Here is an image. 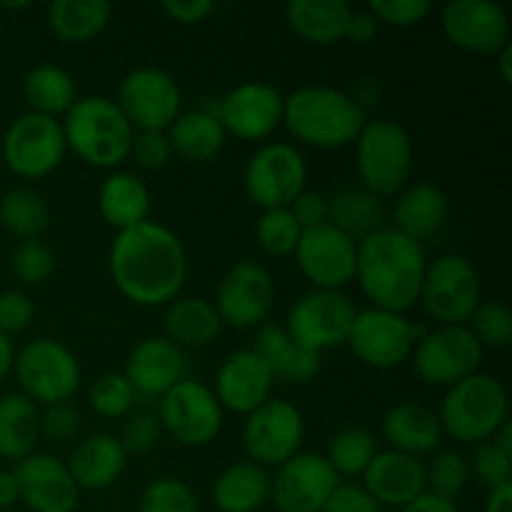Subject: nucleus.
Instances as JSON below:
<instances>
[{
	"instance_id": "obj_32",
	"label": "nucleus",
	"mask_w": 512,
	"mask_h": 512,
	"mask_svg": "<svg viewBox=\"0 0 512 512\" xmlns=\"http://www.w3.org/2000/svg\"><path fill=\"white\" fill-rule=\"evenodd\" d=\"M165 135H168L173 153L180 155L183 160H190V163H208V160H213L223 150L225 138H228L218 118V110L208 108H195L180 113L170 123V128L165 130Z\"/></svg>"
},
{
	"instance_id": "obj_24",
	"label": "nucleus",
	"mask_w": 512,
	"mask_h": 512,
	"mask_svg": "<svg viewBox=\"0 0 512 512\" xmlns=\"http://www.w3.org/2000/svg\"><path fill=\"white\" fill-rule=\"evenodd\" d=\"M123 375L133 385L135 395L163 398L173 385L188 378L185 375V355L165 335L145 338L130 350Z\"/></svg>"
},
{
	"instance_id": "obj_34",
	"label": "nucleus",
	"mask_w": 512,
	"mask_h": 512,
	"mask_svg": "<svg viewBox=\"0 0 512 512\" xmlns=\"http://www.w3.org/2000/svg\"><path fill=\"white\" fill-rule=\"evenodd\" d=\"M270 500V473L250 460L228 465L213 483V503L220 512H255Z\"/></svg>"
},
{
	"instance_id": "obj_56",
	"label": "nucleus",
	"mask_w": 512,
	"mask_h": 512,
	"mask_svg": "<svg viewBox=\"0 0 512 512\" xmlns=\"http://www.w3.org/2000/svg\"><path fill=\"white\" fill-rule=\"evenodd\" d=\"M378 30L380 23L375 20V15L370 10H353L348 30H345V40H350L355 45H365L378 35Z\"/></svg>"
},
{
	"instance_id": "obj_57",
	"label": "nucleus",
	"mask_w": 512,
	"mask_h": 512,
	"mask_svg": "<svg viewBox=\"0 0 512 512\" xmlns=\"http://www.w3.org/2000/svg\"><path fill=\"white\" fill-rule=\"evenodd\" d=\"M400 512H460V510L453 500H443V498H438V495H433L425 490V493L418 495L413 503H408L405 508H400Z\"/></svg>"
},
{
	"instance_id": "obj_14",
	"label": "nucleus",
	"mask_w": 512,
	"mask_h": 512,
	"mask_svg": "<svg viewBox=\"0 0 512 512\" xmlns=\"http://www.w3.org/2000/svg\"><path fill=\"white\" fill-rule=\"evenodd\" d=\"M308 165L298 148L288 143H265L250 155L243 185L260 210L288 208L305 190Z\"/></svg>"
},
{
	"instance_id": "obj_26",
	"label": "nucleus",
	"mask_w": 512,
	"mask_h": 512,
	"mask_svg": "<svg viewBox=\"0 0 512 512\" xmlns=\"http://www.w3.org/2000/svg\"><path fill=\"white\" fill-rule=\"evenodd\" d=\"M380 435L388 443V450L423 458L433 455L443 440L438 413L418 403H398L380 420Z\"/></svg>"
},
{
	"instance_id": "obj_58",
	"label": "nucleus",
	"mask_w": 512,
	"mask_h": 512,
	"mask_svg": "<svg viewBox=\"0 0 512 512\" xmlns=\"http://www.w3.org/2000/svg\"><path fill=\"white\" fill-rule=\"evenodd\" d=\"M20 500L18 483H15L13 470H0V510L13 508Z\"/></svg>"
},
{
	"instance_id": "obj_60",
	"label": "nucleus",
	"mask_w": 512,
	"mask_h": 512,
	"mask_svg": "<svg viewBox=\"0 0 512 512\" xmlns=\"http://www.w3.org/2000/svg\"><path fill=\"white\" fill-rule=\"evenodd\" d=\"M15 353H18V350H15L13 340H10L8 335L0 333V383H3L10 373H13Z\"/></svg>"
},
{
	"instance_id": "obj_23",
	"label": "nucleus",
	"mask_w": 512,
	"mask_h": 512,
	"mask_svg": "<svg viewBox=\"0 0 512 512\" xmlns=\"http://www.w3.org/2000/svg\"><path fill=\"white\" fill-rule=\"evenodd\" d=\"M273 375L253 348L235 350L220 363L213 393L220 408L235 415H250L273 398Z\"/></svg>"
},
{
	"instance_id": "obj_53",
	"label": "nucleus",
	"mask_w": 512,
	"mask_h": 512,
	"mask_svg": "<svg viewBox=\"0 0 512 512\" xmlns=\"http://www.w3.org/2000/svg\"><path fill=\"white\" fill-rule=\"evenodd\" d=\"M288 210L295 218V223L300 225V230H313L328 223V198L323 193H318V190L305 188L288 205Z\"/></svg>"
},
{
	"instance_id": "obj_1",
	"label": "nucleus",
	"mask_w": 512,
	"mask_h": 512,
	"mask_svg": "<svg viewBox=\"0 0 512 512\" xmlns=\"http://www.w3.org/2000/svg\"><path fill=\"white\" fill-rule=\"evenodd\" d=\"M110 278L123 298L140 308L173 303L188 278V255L178 235L155 220L115 235L108 255Z\"/></svg>"
},
{
	"instance_id": "obj_39",
	"label": "nucleus",
	"mask_w": 512,
	"mask_h": 512,
	"mask_svg": "<svg viewBox=\"0 0 512 512\" xmlns=\"http://www.w3.org/2000/svg\"><path fill=\"white\" fill-rule=\"evenodd\" d=\"M0 225L20 240H38L50 225V205L38 190L13 188L0 198Z\"/></svg>"
},
{
	"instance_id": "obj_46",
	"label": "nucleus",
	"mask_w": 512,
	"mask_h": 512,
	"mask_svg": "<svg viewBox=\"0 0 512 512\" xmlns=\"http://www.w3.org/2000/svg\"><path fill=\"white\" fill-rule=\"evenodd\" d=\"M10 268L23 285H43L55 273V253L40 240H23L10 255Z\"/></svg>"
},
{
	"instance_id": "obj_11",
	"label": "nucleus",
	"mask_w": 512,
	"mask_h": 512,
	"mask_svg": "<svg viewBox=\"0 0 512 512\" xmlns=\"http://www.w3.org/2000/svg\"><path fill=\"white\" fill-rule=\"evenodd\" d=\"M410 358L423 383L433 388H453L460 380L480 373L483 348L468 325H438L435 330H425Z\"/></svg>"
},
{
	"instance_id": "obj_44",
	"label": "nucleus",
	"mask_w": 512,
	"mask_h": 512,
	"mask_svg": "<svg viewBox=\"0 0 512 512\" xmlns=\"http://www.w3.org/2000/svg\"><path fill=\"white\" fill-rule=\"evenodd\" d=\"M135 405V390L123 373H103L90 388V408L100 418H128Z\"/></svg>"
},
{
	"instance_id": "obj_20",
	"label": "nucleus",
	"mask_w": 512,
	"mask_h": 512,
	"mask_svg": "<svg viewBox=\"0 0 512 512\" xmlns=\"http://www.w3.org/2000/svg\"><path fill=\"white\" fill-rule=\"evenodd\" d=\"M443 33L455 48L475 55H498L510 43V18L493 0H453L440 15Z\"/></svg>"
},
{
	"instance_id": "obj_16",
	"label": "nucleus",
	"mask_w": 512,
	"mask_h": 512,
	"mask_svg": "<svg viewBox=\"0 0 512 512\" xmlns=\"http://www.w3.org/2000/svg\"><path fill=\"white\" fill-rule=\"evenodd\" d=\"M115 105L135 133L165 130L183 113V93L173 75L160 68H135L120 80Z\"/></svg>"
},
{
	"instance_id": "obj_45",
	"label": "nucleus",
	"mask_w": 512,
	"mask_h": 512,
	"mask_svg": "<svg viewBox=\"0 0 512 512\" xmlns=\"http://www.w3.org/2000/svg\"><path fill=\"white\" fill-rule=\"evenodd\" d=\"M140 512H200L198 495L185 480L158 478L140 495Z\"/></svg>"
},
{
	"instance_id": "obj_13",
	"label": "nucleus",
	"mask_w": 512,
	"mask_h": 512,
	"mask_svg": "<svg viewBox=\"0 0 512 512\" xmlns=\"http://www.w3.org/2000/svg\"><path fill=\"white\" fill-rule=\"evenodd\" d=\"M223 413L213 388L193 378H183L160 398L158 420L173 440L185 448H205L223 428Z\"/></svg>"
},
{
	"instance_id": "obj_36",
	"label": "nucleus",
	"mask_w": 512,
	"mask_h": 512,
	"mask_svg": "<svg viewBox=\"0 0 512 512\" xmlns=\"http://www.w3.org/2000/svg\"><path fill=\"white\" fill-rule=\"evenodd\" d=\"M385 205L378 195L363 188H345L328 198V223L360 243L375 230L385 228Z\"/></svg>"
},
{
	"instance_id": "obj_27",
	"label": "nucleus",
	"mask_w": 512,
	"mask_h": 512,
	"mask_svg": "<svg viewBox=\"0 0 512 512\" xmlns=\"http://www.w3.org/2000/svg\"><path fill=\"white\" fill-rule=\"evenodd\" d=\"M128 458L115 435L93 433L75 445L65 465L80 490H108L125 473Z\"/></svg>"
},
{
	"instance_id": "obj_8",
	"label": "nucleus",
	"mask_w": 512,
	"mask_h": 512,
	"mask_svg": "<svg viewBox=\"0 0 512 512\" xmlns=\"http://www.w3.org/2000/svg\"><path fill=\"white\" fill-rule=\"evenodd\" d=\"M438 325H465L480 303V275L465 255L448 253L425 268L420 298Z\"/></svg>"
},
{
	"instance_id": "obj_50",
	"label": "nucleus",
	"mask_w": 512,
	"mask_h": 512,
	"mask_svg": "<svg viewBox=\"0 0 512 512\" xmlns=\"http://www.w3.org/2000/svg\"><path fill=\"white\" fill-rule=\"evenodd\" d=\"M130 158L138 163V168L158 173L173 158V148L168 143V135L160 130H140L133 135V145H130Z\"/></svg>"
},
{
	"instance_id": "obj_43",
	"label": "nucleus",
	"mask_w": 512,
	"mask_h": 512,
	"mask_svg": "<svg viewBox=\"0 0 512 512\" xmlns=\"http://www.w3.org/2000/svg\"><path fill=\"white\" fill-rule=\"evenodd\" d=\"M465 325L483 350H505L512 340V313L500 300H480Z\"/></svg>"
},
{
	"instance_id": "obj_12",
	"label": "nucleus",
	"mask_w": 512,
	"mask_h": 512,
	"mask_svg": "<svg viewBox=\"0 0 512 512\" xmlns=\"http://www.w3.org/2000/svg\"><path fill=\"white\" fill-rule=\"evenodd\" d=\"M358 315L353 300L343 290H310L295 300L283 328L303 348L323 355L325 350L348 343L350 328Z\"/></svg>"
},
{
	"instance_id": "obj_41",
	"label": "nucleus",
	"mask_w": 512,
	"mask_h": 512,
	"mask_svg": "<svg viewBox=\"0 0 512 512\" xmlns=\"http://www.w3.org/2000/svg\"><path fill=\"white\" fill-rule=\"evenodd\" d=\"M470 480V463L458 450H440L425 465V490L443 500H458Z\"/></svg>"
},
{
	"instance_id": "obj_29",
	"label": "nucleus",
	"mask_w": 512,
	"mask_h": 512,
	"mask_svg": "<svg viewBox=\"0 0 512 512\" xmlns=\"http://www.w3.org/2000/svg\"><path fill=\"white\" fill-rule=\"evenodd\" d=\"M450 198L440 185L420 180V183H408L395 198L393 208V228L408 238L423 243L425 238L438 233L448 218Z\"/></svg>"
},
{
	"instance_id": "obj_25",
	"label": "nucleus",
	"mask_w": 512,
	"mask_h": 512,
	"mask_svg": "<svg viewBox=\"0 0 512 512\" xmlns=\"http://www.w3.org/2000/svg\"><path fill=\"white\" fill-rule=\"evenodd\" d=\"M363 488L380 508H405L425 493V463L395 450H378L363 473Z\"/></svg>"
},
{
	"instance_id": "obj_30",
	"label": "nucleus",
	"mask_w": 512,
	"mask_h": 512,
	"mask_svg": "<svg viewBox=\"0 0 512 512\" xmlns=\"http://www.w3.org/2000/svg\"><path fill=\"white\" fill-rule=\"evenodd\" d=\"M98 213L118 233L150 220V190L128 170L110 173L98 190Z\"/></svg>"
},
{
	"instance_id": "obj_49",
	"label": "nucleus",
	"mask_w": 512,
	"mask_h": 512,
	"mask_svg": "<svg viewBox=\"0 0 512 512\" xmlns=\"http://www.w3.org/2000/svg\"><path fill=\"white\" fill-rule=\"evenodd\" d=\"M368 10L378 23L393 25V28H413L428 18L433 5L430 0H373Z\"/></svg>"
},
{
	"instance_id": "obj_47",
	"label": "nucleus",
	"mask_w": 512,
	"mask_h": 512,
	"mask_svg": "<svg viewBox=\"0 0 512 512\" xmlns=\"http://www.w3.org/2000/svg\"><path fill=\"white\" fill-rule=\"evenodd\" d=\"M470 470L475 473L480 485L488 490L503 488V485H512V455L503 453L495 443H480L475 445L473 465Z\"/></svg>"
},
{
	"instance_id": "obj_5",
	"label": "nucleus",
	"mask_w": 512,
	"mask_h": 512,
	"mask_svg": "<svg viewBox=\"0 0 512 512\" xmlns=\"http://www.w3.org/2000/svg\"><path fill=\"white\" fill-rule=\"evenodd\" d=\"M443 435L463 445L488 443L508 420V390L495 375L473 373L448 388L438 410Z\"/></svg>"
},
{
	"instance_id": "obj_35",
	"label": "nucleus",
	"mask_w": 512,
	"mask_h": 512,
	"mask_svg": "<svg viewBox=\"0 0 512 512\" xmlns=\"http://www.w3.org/2000/svg\"><path fill=\"white\" fill-rule=\"evenodd\" d=\"M40 440V408L23 393L0 398V458L15 460L35 453Z\"/></svg>"
},
{
	"instance_id": "obj_51",
	"label": "nucleus",
	"mask_w": 512,
	"mask_h": 512,
	"mask_svg": "<svg viewBox=\"0 0 512 512\" xmlns=\"http://www.w3.org/2000/svg\"><path fill=\"white\" fill-rule=\"evenodd\" d=\"M80 430V413L73 403L48 405L40 410V438L48 443L63 445L78 435Z\"/></svg>"
},
{
	"instance_id": "obj_63",
	"label": "nucleus",
	"mask_w": 512,
	"mask_h": 512,
	"mask_svg": "<svg viewBox=\"0 0 512 512\" xmlns=\"http://www.w3.org/2000/svg\"><path fill=\"white\" fill-rule=\"evenodd\" d=\"M0 8L3 10H25V8H30V3H0Z\"/></svg>"
},
{
	"instance_id": "obj_7",
	"label": "nucleus",
	"mask_w": 512,
	"mask_h": 512,
	"mask_svg": "<svg viewBox=\"0 0 512 512\" xmlns=\"http://www.w3.org/2000/svg\"><path fill=\"white\" fill-rule=\"evenodd\" d=\"M13 373L25 398L43 408L70 403L83 380L73 350L53 338L30 340L23 350H18Z\"/></svg>"
},
{
	"instance_id": "obj_33",
	"label": "nucleus",
	"mask_w": 512,
	"mask_h": 512,
	"mask_svg": "<svg viewBox=\"0 0 512 512\" xmlns=\"http://www.w3.org/2000/svg\"><path fill=\"white\" fill-rule=\"evenodd\" d=\"M165 338L183 348H205L218 338L223 320L203 295H183L165 308Z\"/></svg>"
},
{
	"instance_id": "obj_18",
	"label": "nucleus",
	"mask_w": 512,
	"mask_h": 512,
	"mask_svg": "<svg viewBox=\"0 0 512 512\" xmlns=\"http://www.w3.org/2000/svg\"><path fill=\"white\" fill-rule=\"evenodd\" d=\"M293 255L300 273L315 290H343L355 280L358 243L330 223L303 230Z\"/></svg>"
},
{
	"instance_id": "obj_55",
	"label": "nucleus",
	"mask_w": 512,
	"mask_h": 512,
	"mask_svg": "<svg viewBox=\"0 0 512 512\" xmlns=\"http://www.w3.org/2000/svg\"><path fill=\"white\" fill-rule=\"evenodd\" d=\"M163 13L178 25H198L215 10L213 0H165Z\"/></svg>"
},
{
	"instance_id": "obj_52",
	"label": "nucleus",
	"mask_w": 512,
	"mask_h": 512,
	"mask_svg": "<svg viewBox=\"0 0 512 512\" xmlns=\"http://www.w3.org/2000/svg\"><path fill=\"white\" fill-rule=\"evenodd\" d=\"M35 318V305L23 290H3L0 293V333L13 338L23 333Z\"/></svg>"
},
{
	"instance_id": "obj_62",
	"label": "nucleus",
	"mask_w": 512,
	"mask_h": 512,
	"mask_svg": "<svg viewBox=\"0 0 512 512\" xmlns=\"http://www.w3.org/2000/svg\"><path fill=\"white\" fill-rule=\"evenodd\" d=\"M495 58H498L500 78H503L505 85H510L512 83V45L510 43L505 45V48L500 50V53L495 55Z\"/></svg>"
},
{
	"instance_id": "obj_10",
	"label": "nucleus",
	"mask_w": 512,
	"mask_h": 512,
	"mask_svg": "<svg viewBox=\"0 0 512 512\" xmlns=\"http://www.w3.org/2000/svg\"><path fill=\"white\" fill-rule=\"evenodd\" d=\"M3 163L10 173L25 180H38L60 168L68 143L60 120L38 113H23L8 125L3 135Z\"/></svg>"
},
{
	"instance_id": "obj_42",
	"label": "nucleus",
	"mask_w": 512,
	"mask_h": 512,
	"mask_svg": "<svg viewBox=\"0 0 512 512\" xmlns=\"http://www.w3.org/2000/svg\"><path fill=\"white\" fill-rule=\"evenodd\" d=\"M300 235H303V230L295 223L288 208L263 210L258 218V225H255L258 245L270 258H288V255H293L300 243Z\"/></svg>"
},
{
	"instance_id": "obj_28",
	"label": "nucleus",
	"mask_w": 512,
	"mask_h": 512,
	"mask_svg": "<svg viewBox=\"0 0 512 512\" xmlns=\"http://www.w3.org/2000/svg\"><path fill=\"white\" fill-rule=\"evenodd\" d=\"M273 380L303 385L320 373L323 355L303 348L283 325H263L253 345Z\"/></svg>"
},
{
	"instance_id": "obj_38",
	"label": "nucleus",
	"mask_w": 512,
	"mask_h": 512,
	"mask_svg": "<svg viewBox=\"0 0 512 512\" xmlns=\"http://www.w3.org/2000/svg\"><path fill=\"white\" fill-rule=\"evenodd\" d=\"M23 98L30 113L55 118L68 113L78 100L73 75L60 65H38L23 80Z\"/></svg>"
},
{
	"instance_id": "obj_54",
	"label": "nucleus",
	"mask_w": 512,
	"mask_h": 512,
	"mask_svg": "<svg viewBox=\"0 0 512 512\" xmlns=\"http://www.w3.org/2000/svg\"><path fill=\"white\" fill-rule=\"evenodd\" d=\"M320 512H383L363 485L340 483Z\"/></svg>"
},
{
	"instance_id": "obj_37",
	"label": "nucleus",
	"mask_w": 512,
	"mask_h": 512,
	"mask_svg": "<svg viewBox=\"0 0 512 512\" xmlns=\"http://www.w3.org/2000/svg\"><path fill=\"white\" fill-rule=\"evenodd\" d=\"M113 8L105 0H55L48 5V25L63 43H88L110 23Z\"/></svg>"
},
{
	"instance_id": "obj_15",
	"label": "nucleus",
	"mask_w": 512,
	"mask_h": 512,
	"mask_svg": "<svg viewBox=\"0 0 512 512\" xmlns=\"http://www.w3.org/2000/svg\"><path fill=\"white\" fill-rule=\"evenodd\" d=\"M305 438L303 413L283 398H270L243 423V448L250 463L280 468L300 453Z\"/></svg>"
},
{
	"instance_id": "obj_2",
	"label": "nucleus",
	"mask_w": 512,
	"mask_h": 512,
	"mask_svg": "<svg viewBox=\"0 0 512 512\" xmlns=\"http://www.w3.org/2000/svg\"><path fill=\"white\" fill-rule=\"evenodd\" d=\"M428 255L423 243L398 233L395 228H380L358 243L355 280L373 308L405 315L418 305Z\"/></svg>"
},
{
	"instance_id": "obj_17",
	"label": "nucleus",
	"mask_w": 512,
	"mask_h": 512,
	"mask_svg": "<svg viewBox=\"0 0 512 512\" xmlns=\"http://www.w3.org/2000/svg\"><path fill=\"white\" fill-rule=\"evenodd\" d=\"M273 303L275 283L268 270L253 260H240L223 275L213 305L223 325L248 330L268 320Z\"/></svg>"
},
{
	"instance_id": "obj_31",
	"label": "nucleus",
	"mask_w": 512,
	"mask_h": 512,
	"mask_svg": "<svg viewBox=\"0 0 512 512\" xmlns=\"http://www.w3.org/2000/svg\"><path fill=\"white\" fill-rule=\"evenodd\" d=\"M350 8L345 0H290L285 5V20L298 38L310 45H335L345 40Z\"/></svg>"
},
{
	"instance_id": "obj_64",
	"label": "nucleus",
	"mask_w": 512,
	"mask_h": 512,
	"mask_svg": "<svg viewBox=\"0 0 512 512\" xmlns=\"http://www.w3.org/2000/svg\"><path fill=\"white\" fill-rule=\"evenodd\" d=\"M0 33H3V20H0Z\"/></svg>"
},
{
	"instance_id": "obj_40",
	"label": "nucleus",
	"mask_w": 512,
	"mask_h": 512,
	"mask_svg": "<svg viewBox=\"0 0 512 512\" xmlns=\"http://www.w3.org/2000/svg\"><path fill=\"white\" fill-rule=\"evenodd\" d=\"M378 453V440L365 428H343L330 438L325 460L338 478H363L370 460Z\"/></svg>"
},
{
	"instance_id": "obj_6",
	"label": "nucleus",
	"mask_w": 512,
	"mask_h": 512,
	"mask_svg": "<svg viewBox=\"0 0 512 512\" xmlns=\"http://www.w3.org/2000/svg\"><path fill=\"white\" fill-rule=\"evenodd\" d=\"M413 160V138L398 120H368L355 138L360 183L380 200L398 195L410 183Z\"/></svg>"
},
{
	"instance_id": "obj_4",
	"label": "nucleus",
	"mask_w": 512,
	"mask_h": 512,
	"mask_svg": "<svg viewBox=\"0 0 512 512\" xmlns=\"http://www.w3.org/2000/svg\"><path fill=\"white\" fill-rule=\"evenodd\" d=\"M63 118L60 125H63L65 143L83 163L100 170H113L130 158L135 130L113 98L105 95L78 98Z\"/></svg>"
},
{
	"instance_id": "obj_19",
	"label": "nucleus",
	"mask_w": 512,
	"mask_h": 512,
	"mask_svg": "<svg viewBox=\"0 0 512 512\" xmlns=\"http://www.w3.org/2000/svg\"><path fill=\"white\" fill-rule=\"evenodd\" d=\"M338 485L325 455L298 453L270 475V500L278 512H320Z\"/></svg>"
},
{
	"instance_id": "obj_22",
	"label": "nucleus",
	"mask_w": 512,
	"mask_h": 512,
	"mask_svg": "<svg viewBox=\"0 0 512 512\" xmlns=\"http://www.w3.org/2000/svg\"><path fill=\"white\" fill-rule=\"evenodd\" d=\"M18 495L30 512H75L80 488L65 460L48 453H33L13 468Z\"/></svg>"
},
{
	"instance_id": "obj_9",
	"label": "nucleus",
	"mask_w": 512,
	"mask_h": 512,
	"mask_svg": "<svg viewBox=\"0 0 512 512\" xmlns=\"http://www.w3.org/2000/svg\"><path fill=\"white\" fill-rule=\"evenodd\" d=\"M423 325L410 323L405 315L380 308L358 310L348 343L355 358L373 370L400 368L413 355L415 343L423 338Z\"/></svg>"
},
{
	"instance_id": "obj_59",
	"label": "nucleus",
	"mask_w": 512,
	"mask_h": 512,
	"mask_svg": "<svg viewBox=\"0 0 512 512\" xmlns=\"http://www.w3.org/2000/svg\"><path fill=\"white\" fill-rule=\"evenodd\" d=\"M483 512H512V485L490 490Z\"/></svg>"
},
{
	"instance_id": "obj_61",
	"label": "nucleus",
	"mask_w": 512,
	"mask_h": 512,
	"mask_svg": "<svg viewBox=\"0 0 512 512\" xmlns=\"http://www.w3.org/2000/svg\"><path fill=\"white\" fill-rule=\"evenodd\" d=\"M490 443L498 445V448L503 450V453L512 455V423H510V418L505 420V423L500 425L498 430H495V435H493V438H490Z\"/></svg>"
},
{
	"instance_id": "obj_48",
	"label": "nucleus",
	"mask_w": 512,
	"mask_h": 512,
	"mask_svg": "<svg viewBox=\"0 0 512 512\" xmlns=\"http://www.w3.org/2000/svg\"><path fill=\"white\" fill-rule=\"evenodd\" d=\"M160 435H163V425H160L158 415L143 410V413H133L125 420L118 440L128 455H143L160 443Z\"/></svg>"
},
{
	"instance_id": "obj_3",
	"label": "nucleus",
	"mask_w": 512,
	"mask_h": 512,
	"mask_svg": "<svg viewBox=\"0 0 512 512\" xmlns=\"http://www.w3.org/2000/svg\"><path fill=\"white\" fill-rule=\"evenodd\" d=\"M365 123V110L353 95L330 85H303L285 98V130L310 148H345L355 143Z\"/></svg>"
},
{
	"instance_id": "obj_21",
	"label": "nucleus",
	"mask_w": 512,
	"mask_h": 512,
	"mask_svg": "<svg viewBox=\"0 0 512 512\" xmlns=\"http://www.w3.org/2000/svg\"><path fill=\"white\" fill-rule=\"evenodd\" d=\"M285 98L263 80H250L230 90L218 105L225 133L240 140H263L283 125Z\"/></svg>"
}]
</instances>
